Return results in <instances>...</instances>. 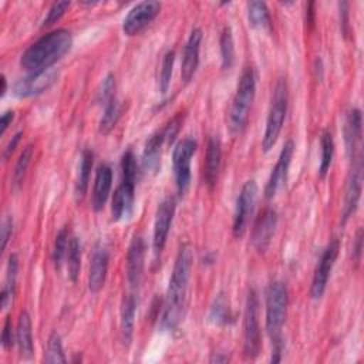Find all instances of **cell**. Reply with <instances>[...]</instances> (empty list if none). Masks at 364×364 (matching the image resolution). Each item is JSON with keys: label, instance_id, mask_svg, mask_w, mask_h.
I'll use <instances>...</instances> for the list:
<instances>
[{"label": "cell", "instance_id": "obj_37", "mask_svg": "<svg viewBox=\"0 0 364 364\" xmlns=\"http://www.w3.org/2000/svg\"><path fill=\"white\" fill-rule=\"evenodd\" d=\"M31 156H33V145H27L21 151V154H20L17 162H16V166H14V172H13V185L14 186L21 185V182L24 179V175L27 172V168L30 165Z\"/></svg>", "mask_w": 364, "mask_h": 364}, {"label": "cell", "instance_id": "obj_44", "mask_svg": "<svg viewBox=\"0 0 364 364\" xmlns=\"http://www.w3.org/2000/svg\"><path fill=\"white\" fill-rule=\"evenodd\" d=\"M21 135H23V132H21V131H18V132H16V134L11 136V139L9 141V144L6 145V148L3 149V159H4V161H7V159L11 156V154L14 152V149H16L17 144L20 142Z\"/></svg>", "mask_w": 364, "mask_h": 364}, {"label": "cell", "instance_id": "obj_24", "mask_svg": "<svg viewBox=\"0 0 364 364\" xmlns=\"http://www.w3.org/2000/svg\"><path fill=\"white\" fill-rule=\"evenodd\" d=\"M16 343L18 347V354L23 360H28L34 351L33 341V330H31V318L27 311H21L17 320L16 328Z\"/></svg>", "mask_w": 364, "mask_h": 364}, {"label": "cell", "instance_id": "obj_10", "mask_svg": "<svg viewBox=\"0 0 364 364\" xmlns=\"http://www.w3.org/2000/svg\"><path fill=\"white\" fill-rule=\"evenodd\" d=\"M257 199V183L253 179H249L243 183L239 196L236 199V210L233 218V236L242 237L246 232V226L249 218L255 209V203Z\"/></svg>", "mask_w": 364, "mask_h": 364}, {"label": "cell", "instance_id": "obj_28", "mask_svg": "<svg viewBox=\"0 0 364 364\" xmlns=\"http://www.w3.org/2000/svg\"><path fill=\"white\" fill-rule=\"evenodd\" d=\"M209 320L216 326H228L233 321V316H232L228 299L223 293L216 296L209 311Z\"/></svg>", "mask_w": 364, "mask_h": 364}, {"label": "cell", "instance_id": "obj_6", "mask_svg": "<svg viewBox=\"0 0 364 364\" xmlns=\"http://www.w3.org/2000/svg\"><path fill=\"white\" fill-rule=\"evenodd\" d=\"M289 304L287 287L283 282H273L266 291V330L272 343L282 341L280 333L286 321Z\"/></svg>", "mask_w": 364, "mask_h": 364}, {"label": "cell", "instance_id": "obj_12", "mask_svg": "<svg viewBox=\"0 0 364 364\" xmlns=\"http://www.w3.org/2000/svg\"><path fill=\"white\" fill-rule=\"evenodd\" d=\"M161 3L155 0L141 1L135 4L122 21V31L127 36H136L139 34L152 20L159 14Z\"/></svg>", "mask_w": 364, "mask_h": 364}, {"label": "cell", "instance_id": "obj_39", "mask_svg": "<svg viewBox=\"0 0 364 364\" xmlns=\"http://www.w3.org/2000/svg\"><path fill=\"white\" fill-rule=\"evenodd\" d=\"M112 98H115V78L112 74H108L101 82V87L97 94V100H98V102L105 105Z\"/></svg>", "mask_w": 364, "mask_h": 364}, {"label": "cell", "instance_id": "obj_26", "mask_svg": "<svg viewBox=\"0 0 364 364\" xmlns=\"http://www.w3.org/2000/svg\"><path fill=\"white\" fill-rule=\"evenodd\" d=\"M94 164V154L90 149H84L81 154L80 159V166H78V175L75 179L74 185V193L77 200H81L88 189V182H90V175Z\"/></svg>", "mask_w": 364, "mask_h": 364}, {"label": "cell", "instance_id": "obj_22", "mask_svg": "<svg viewBox=\"0 0 364 364\" xmlns=\"http://www.w3.org/2000/svg\"><path fill=\"white\" fill-rule=\"evenodd\" d=\"M220 158H222V149H220V141L218 136H210L208 141L206 148V156H205V166H203V178L205 183L209 188H213L220 168Z\"/></svg>", "mask_w": 364, "mask_h": 364}, {"label": "cell", "instance_id": "obj_4", "mask_svg": "<svg viewBox=\"0 0 364 364\" xmlns=\"http://www.w3.org/2000/svg\"><path fill=\"white\" fill-rule=\"evenodd\" d=\"M256 94V75L252 67H246L240 75L236 94L229 111V129L232 134H240L247 124L249 112Z\"/></svg>", "mask_w": 364, "mask_h": 364}, {"label": "cell", "instance_id": "obj_5", "mask_svg": "<svg viewBox=\"0 0 364 364\" xmlns=\"http://www.w3.org/2000/svg\"><path fill=\"white\" fill-rule=\"evenodd\" d=\"M287 100H289V92H287V84L284 78H279L273 94H272V102L266 119V128L262 139V148L264 152H269L283 128V122L286 119V112H287Z\"/></svg>", "mask_w": 364, "mask_h": 364}, {"label": "cell", "instance_id": "obj_35", "mask_svg": "<svg viewBox=\"0 0 364 364\" xmlns=\"http://www.w3.org/2000/svg\"><path fill=\"white\" fill-rule=\"evenodd\" d=\"M44 361L54 364V363H65L67 358L64 355V350H63V343H61V337L57 331H53L48 337L47 341V350H46V355H44Z\"/></svg>", "mask_w": 364, "mask_h": 364}, {"label": "cell", "instance_id": "obj_36", "mask_svg": "<svg viewBox=\"0 0 364 364\" xmlns=\"http://www.w3.org/2000/svg\"><path fill=\"white\" fill-rule=\"evenodd\" d=\"M173 61H175V51L168 50L162 58L161 74H159V91L165 94L171 85V77L173 71Z\"/></svg>", "mask_w": 364, "mask_h": 364}, {"label": "cell", "instance_id": "obj_15", "mask_svg": "<svg viewBox=\"0 0 364 364\" xmlns=\"http://www.w3.org/2000/svg\"><path fill=\"white\" fill-rule=\"evenodd\" d=\"M277 226V213L273 208H264L253 223L252 245L259 252L267 250Z\"/></svg>", "mask_w": 364, "mask_h": 364}, {"label": "cell", "instance_id": "obj_31", "mask_svg": "<svg viewBox=\"0 0 364 364\" xmlns=\"http://www.w3.org/2000/svg\"><path fill=\"white\" fill-rule=\"evenodd\" d=\"M219 47H220L222 68L229 70L235 63V41H233L232 28L229 26H226L220 33Z\"/></svg>", "mask_w": 364, "mask_h": 364}, {"label": "cell", "instance_id": "obj_21", "mask_svg": "<svg viewBox=\"0 0 364 364\" xmlns=\"http://www.w3.org/2000/svg\"><path fill=\"white\" fill-rule=\"evenodd\" d=\"M112 185V169L107 164H101L97 168L95 179H94V189H92V208L94 210H101L109 196Z\"/></svg>", "mask_w": 364, "mask_h": 364}, {"label": "cell", "instance_id": "obj_43", "mask_svg": "<svg viewBox=\"0 0 364 364\" xmlns=\"http://www.w3.org/2000/svg\"><path fill=\"white\" fill-rule=\"evenodd\" d=\"M361 253H363V229L358 228L353 240V250H351V256L355 263L361 260Z\"/></svg>", "mask_w": 364, "mask_h": 364}, {"label": "cell", "instance_id": "obj_16", "mask_svg": "<svg viewBox=\"0 0 364 364\" xmlns=\"http://www.w3.org/2000/svg\"><path fill=\"white\" fill-rule=\"evenodd\" d=\"M293 152H294V142L291 139H289L282 151L280 155L277 158V162L274 165V168L272 169V173L269 176V181L266 183L264 188V196L267 199H272L279 189L286 183L287 179V173H289V166L291 164V158H293Z\"/></svg>", "mask_w": 364, "mask_h": 364}, {"label": "cell", "instance_id": "obj_8", "mask_svg": "<svg viewBox=\"0 0 364 364\" xmlns=\"http://www.w3.org/2000/svg\"><path fill=\"white\" fill-rule=\"evenodd\" d=\"M196 148H198V144L193 138H183L173 148L172 164H173L176 192L179 196H182L186 192V189L189 188L191 159H192Z\"/></svg>", "mask_w": 364, "mask_h": 364}, {"label": "cell", "instance_id": "obj_7", "mask_svg": "<svg viewBox=\"0 0 364 364\" xmlns=\"http://www.w3.org/2000/svg\"><path fill=\"white\" fill-rule=\"evenodd\" d=\"M262 350V334L259 324V299L255 289H250L246 297L243 314V354L255 360Z\"/></svg>", "mask_w": 364, "mask_h": 364}, {"label": "cell", "instance_id": "obj_40", "mask_svg": "<svg viewBox=\"0 0 364 364\" xmlns=\"http://www.w3.org/2000/svg\"><path fill=\"white\" fill-rule=\"evenodd\" d=\"M182 122H183V114L182 112H178L165 127H164V135H165V142L168 145H172L178 132L181 131L182 128Z\"/></svg>", "mask_w": 364, "mask_h": 364}, {"label": "cell", "instance_id": "obj_41", "mask_svg": "<svg viewBox=\"0 0 364 364\" xmlns=\"http://www.w3.org/2000/svg\"><path fill=\"white\" fill-rule=\"evenodd\" d=\"M14 344V338H13V326H11V318L10 316L6 317L4 326H3V333H1V346L3 348L9 350L11 348Z\"/></svg>", "mask_w": 364, "mask_h": 364}, {"label": "cell", "instance_id": "obj_14", "mask_svg": "<svg viewBox=\"0 0 364 364\" xmlns=\"http://www.w3.org/2000/svg\"><path fill=\"white\" fill-rule=\"evenodd\" d=\"M353 161L351 171L347 178L346 195H344V206L341 213V223H346L348 218L355 212L358 206V200L361 198L363 188V156L358 155Z\"/></svg>", "mask_w": 364, "mask_h": 364}, {"label": "cell", "instance_id": "obj_32", "mask_svg": "<svg viewBox=\"0 0 364 364\" xmlns=\"http://www.w3.org/2000/svg\"><path fill=\"white\" fill-rule=\"evenodd\" d=\"M67 269H68V277L71 282H77L81 267V245L77 237L70 239L68 250H67Z\"/></svg>", "mask_w": 364, "mask_h": 364}, {"label": "cell", "instance_id": "obj_34", "mask_svg": "<svg viewBox=\"0 0 364 364\" xmlns=\"http://www.w3.org/2000/svg\"><path fill=\"white\" fill-rule=\"evenodd\" d=\"M70 229L68 226H64L58 235L55 236V242H54V247H53V262H54V266L57 269L61 267L63 264V260L64 257L67 256V250H68V245H70Z\"/></svg>", "mask_w": 364, "mask_h": 364}, {"label": "cell", "instance_id": "obj_17", "mask_svg": "<svg viewBox=\"0 0 364 364\" xmlns=\"http://www.w3.org/2000/svg\"><path fill=\"white\" fill-rule=\"evenodd\" d=\"M145 242L141 235H136L128 247L127 253V282L132 290L138 289L144 274Z\"/></svg>", "mask_w": 364, "mask_h": 364}, {"label": "cell", "instance_id": "obj_33", "mask_svg": "<svg viewBox=\"0 0 364 364\" xmlns=\"http://www.w3.org/2000/svg\"><path fill=\"white\" fill-rule=\"evenodd\" d=\"M247 18L253 27H269L272 21L269 9L263 1L247 3Z\"/></svg>", "mask_w": 364, "mask_h": 364}, {"label": "cell", "instance_id": "obj_29", "mask_svg": "<svg viewBox=\"0 0 364 364\" xmlns=\"http://www.w3.org/2000/svg\"><path fill=\"white\" fill-rule=\"evenodd\" d=\"M121 112H122V105L121 102L115 98H112L108 104L104 105V112L102 117L100 119V125L98 129L101 134H109L114 127L117 125L118 119L121 118Z\"/></svg>", "mask_w": 364, "mask_h": 364}, {"label": "cell", "instance_id": "obj_3", "mask_svg": "<svg viewBox=\"0 0 364 364\" xmlns=\"http://www.w3.org/2000/svg\"><path fill=\"white\" fill-rule=\"evenodd\" d=\"M122 179L114 191L111 199V218L119 220L132 212L135 198V179H136V159L131 149H127L121 158Z\"/></svg>", "mask_w": 364, "mask_h": 364}, {"label": "cell", "instance_id": "obj_13", "mask_svg": "<svg viewBox=\"0 0 364 364\" xmlns=\"http://www.w3.org/2000/svg\"><path fill=\"white\" fill-rule=\"evenodd\" d=\"M176 209V202L175 198L168 196L165 198L156 209L155 215V222H154V236H152V249L154 253L158 256L164 250L168 239V233L173 220Z\"/></svg>", "mask_w": 364, "mask_h": 364}, {"label": "cell", "instance_id": "obj_27", "mask_svg": "<svg viewBox=\"0 0 364 364\" xmlns=\"http://www.w3.org/2000/svg\"><path fill=\"white\" fill-rule=\"evenodd\" d=\"M17 272H18V259L16 255H10L7 262V273H6V283L1 290L0 296V306L6 310L11 303L16 291V282H17Z\"/></svg>", "mask_w": 364, "mask_h": 364}, {"label": "cell", "instance_id": "obj_45", "mask_svg": "<svg viewBox=\"0 0 364 364\" xmlns=\"http://www.w3.org/2000/svg\"><path fill=\"white\" fill-rule=\"evenodd\" d=\"M340 26L344 36L348 33V3H340Z\"/></svg>", "mask_w": 364, "mask_h": 364}, {"label": "cell", "instance_id": "obj_30", "mask_svg": "<svg viewBox=\"0 0 364 364\" xmlns=\"http://www.w3.org/2000/svg\"><path fill=\"white\" fill-rule=\"evenodd\" d=\"M320 146H321V161H320V166H318V176L323 179L326 178L331 161H333V155H334V141H333V135L328 129H324L320 135Z\"/></svg>", "mask_w": 364, "mask_h": 364}, {"label": "cell", "instance_id": "obj_25", "mask_svg": "<svg viewBox=\"0 0 364 364\" xmlns=\"http://www.w3.org/2000/svg\"><path fill=\"white\" fill-rule=\"evenodd\" d=\"M165 142L164 131L154 132L145 142L144 152H142V166L148 172H158L161 166V148Z\"/></svg>", "mask_w": 364, "mask_h": 364}, {"label": "cell", "instance_id": "obj_11", "mask_svg": "<svg viewBox=\"0 0 364 364\" xmlns=\"http://www.w3.org/2000/svg\"><path fill=\"white\" fill-rule=\"evenodd\" d=\"M58 78V71L48 68L38 73H28L13 84V94L18 98L40 95L47 91Z\"/></svg>", "mask_w": 364, "mask_h": 364}, {"label": "cell", "instance_id": "obj_47", "mask_svg": "<svg viewBox=\"0 0 364 364\" xmlns=\"http://www.w3.org/2000/svg\"><path fill=\"white\" fill-rule=\"evenodd\" d=\"M314 3L313 1H310L309 4H307V9H306V23L309 24V26H313L314 24Z\"/></svg>", "mask_w": 364, "mask_h": 364}, {"label": "cell", "instance_id": "obj_9", "mask_svg": "<svg viewBox=\"0 0 364 364\" xmlns=\"http://www.w3.org/2000/svg\"><path fill=\"white\" fill-rule=\"evenodd\" d=\"M338 250H340V242L337 237H333L328 245L326 246V249L323 250L318 263L314 269V274H313V280H311V287H310V294L313 299H320L327 287V282L331 273V269L336 263V259L338 256Z\"/></svg>", "mask_w": 364, "mask_h": 364}, {"label": "cell", "instance_id": "obj_2", "mask_svg": "<svg viewBox=\"0 0 364 364\" xmlns=\"http://www.w3.org/2000/svg\"><path fill=\"white\" fill-rule=\"evenodd\" d=\"M73 46V34L65 28L53 30L33 43L20 57V65L27 73H38L51 68Z\"/></svg>", "mask_w": 364, "mask_h": 364}, {"label": "cell", "instance_id": "obj_42", "mask_svg": "<svg viewBox=\"0 0 364 364\" xmlns=\"http://www.w3.org/2000/svg\"><path fill=\"white\" fill-rule=\"evenodd\" d=\"M13 233V219L10 216H4L1 220V250L6 249Z\"/></svg>", "mask_w": 364, "mask_h": 364}, {"label": "cell", "instance_id": "obj_23", "mask_svg": "<svg viewBox=\"0 0 364 364\" xmlns=\"http://www.w3.org/2000/svg\"><path fill=\"white\" fill-rule=\"evenodd\" d=\"M135 311H136L135 296L132 293L124 296L121 301V309H119V330H121V340L127 347L131 344L132 334H134Z\"/></svg>", "mask_w": 364, "mask_h": 364}, {"label": "cell", "instance_id": "obj_49", "mask_svg": "<svg viewBox=\"0 0 364 364\" xmlns=\"http://www.w3.org/2000/svg\"><path fill=\"white\" fill-rule=\"evenodd\" d=\"M6 88H7V81H6V77L4 75H1V92H0V95L3 97L4 94H6Z\"/></svg>", "mask_w": 364, "mask_h": 364}, {"label": "cell", "instance_id": "obj_18", "mask_svg": "<svg viewBox=\"0 0 364 364\" xmlns=\"http://www.w3.org/2000/svg\"><path fill=\"white\" fill-rule=\"evenodd\" d=\"M202 43V30L193 28L188 37V41L183 48L182 54V64H181V75L183 82H189L199 65V51Z\"/></svg>", "mask_w": 364, "mask_h": 364}, {"label": "cell", "instance_id": "obj_38", "mask_svg": "<svg viewBox=\"0 0 364 364\" xmlns=\"http://www.w3.org/2000/svg\"><path fill=\"white\" fill-rule=\"evenodd\" d=\"M70 1L67 0H61V1H55L51 4V7L48 9V13H47V17L43 20V24L41 27H48L54 23H57L67 11V9L70 7Z\"/></svg>", "mask_w": 364, "mask_h": 364}, {"label": "cell", "instance_id": "obj_46", "mask_svg": "<svg viewBox=\"0 0 364 364\" xmlns=\"http://www.w3.org/2000/svg\"><path fill=\"white\" fill-rule=\"evenodd\" d=\"M13 119H14V111H6V112H3L1 121H0V127H1L0 134H1V135L6 134L7 128H9V127L11 125V122H13Z\"/></svg>", "mask_w": 364, "mask_h": 364}, {"label": "cell", "instance_id": "obj_19", "mask_svg": "<svg viewBox=\"0 0 364 364\" xmlns=\"http://www.w3.org/2000/svg\"><path fill=\"white\" fill-rule=\"evenodd\" d=\"M361 111L358 108H353L347 112L346 122H344V142H346V151L350 159H354L355 156L361 155L360 146H361Z\"/></svg>", "mask_w": 364, "mask_h": 364}, {"label": "cell", "instance_id": "obj_48", "mask_svg": "<svg viewBox=\"0 0 364 364\" xmlns=\"http://www.w3.org/2000/svg\"><path fill=\"white\" fill-rule=\"evenodd\" d=\"M209 361L210 363H228L229 357L228 355H222V353H218V354H213Z\"/></svg>", "mask_w": 364, "mask_h": 364}, {"label": "cell", "instance_id": "obj_1", "mask_svg": "<svg viewBox=\"0 0 364 364\" xmlns=\"http://www.w3.org/2000/svg\"><path fill=\"white\" fill-rule=\"evenodd\" d=\"M193 255L189 245H182L178 250L173 269L169 277V284L166 290L164 313L161 317V327L164 330H175L185 313L186 293L191 279Z\"/></svg>", "mask_w": 364, "mask_h": 364}, {"label": "cell", "instance_id": "obj_20", "mask_svg": "<svg viewBox=\"0 0 364 364\" xmlns=\"http://www.w3.org/2000/svg\"><path fill=\"white\" fill-rule=\"evenodd\" d=\"M108 260L109 255L104 246H95L91 263H90V273H88V289L92 293H98L105 283L107 272H108Z\"/></svg>", "mask_w": 364, "mask_h": 364}]
</instances>
